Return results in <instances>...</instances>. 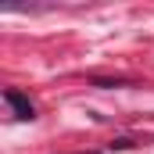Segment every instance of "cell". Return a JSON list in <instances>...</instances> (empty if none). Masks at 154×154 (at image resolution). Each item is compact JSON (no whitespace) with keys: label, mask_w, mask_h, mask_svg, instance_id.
Wrapping results in <instances>:
<instances>
[{"label":"cell","mask_w":154,"mask_h":154,"mask_svg":"<svg viewBox=\"0 0 154 154\" xmlns=\"http://www.w3.org/2000/svg\"><path fill=\"white\" fill-rule=\"evenodd\" d=\"M4 100L11 104L14 118H22V122H32V118H36V111H32V104H29V97H25V93H18V90H7V93H4Z\"/></svg>","instance_id":"1"}]
</instances>
